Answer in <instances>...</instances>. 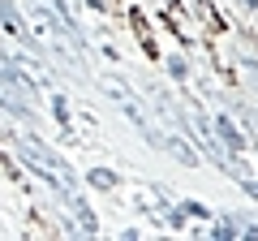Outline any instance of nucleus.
I'll list each match as a JSON object with an SVG mask.
<instances>
[{"label": "nucleus", "instance_id": "2", "mask_svg": "<svg viewBox=\"0 0 258 241\" xmlns=\"http://www.w3.org/2000/svg\"><path fill=\"white\" fill-rule=\"evenodd\" d=\"M35 82L22 78L18 69L0 56V108L9 112V116H35Z\"/></svg>", "mask_w": 258, "mask_h": 241}, {"label": "nucleus", "instance_id": "1", "mask_svg": "<svg viewBox=\"0 0 258 241\" xmlns=\"http://www.w3.org/2000/svg\"><path fill=\"white\" fill-rule=\"evenodd\" d=\"M13 138V147H18V155H22V164L30 168V172L39 176V181H47V186L56 190L60 198H69V194H78V181H74V168L64 164L60 155H56L52 147H43L39 138H30V134H9Z\"/></svg>", "mask_w": 258, "mask_h": 241}, {"label": "nucleus", "instance_id": "6", "mask_svg": "<svg viewBox=\"0 0 258 241\" xmlns=\"http://www.w3.org/2000/svg\"><path fill=\"white\" fill-rule=\"evenodd\" d=\"M99 86H103V95H112V99H116V103H125L129 95H134V91H129V82H125V78H112V74L103 78Z\"/></svg>", "mask_w": 258, "mask_h": 241}, {"label": "nucleus", "instance_id": "3", "mask_svg": "<svg viewBox=\"0 0 258 241\" xmlns=\"http://www.w3.org/2000/svg\"><path fill=\"white\" fill-rule=\"evenodd\" d=\"M211 125H215V138L224 142V151H245V147H249V142H245V134H241L228 116H215Z\"/></svg>", "mask_w": 258, "mask_h": 241}, {"label": "nucleus", "instance_id": "8", "mask_svg": "<svg viewBox=\"0 0 258 241\" xmlns=\"http://www.w3.org/2000/svg\"><path fill=\"white\" fill-rule=\"evenodd\" d=\"M91 186H95V190H112V186H116V172H108V168H95V172H91Z\"/></svg>", "mask_w": 258, "mask_h": 241}, {"label": "nucleus", "instance_id": "5", "mask_svg": "<svg viewBox=\"0 0 258 241\" xmlns=\"http://www.w3.org/2000/svg\"><path fill=\"white\" fill-rule=\"evenodd\" d=\"M0 26H5V35H13V39H30V30H26V22H22V13L13 9V0H0Z\"/></svg>", "mask_w": 258, "mask_h": 241}, {"label": "nucleus", "instance_id": "10", "mask_svg": "<svg viewBox=\"0 0 258 241\" xmlns=\"http://www.w3.org/2000/svg\"><path fill=\"white\" fill-rule=\"evenodd\" d=\"M185 215H198V220H207V207H203V203H185Z\"/></svg>", "mask_w": 258, "mask_h": 241}, {"label": "nucleus", "instance_id": "11", "mask_svg": "<svg viewBox=\"0 0 258 241\" xmlns=\"http://www.w3.org/2000/svg\"><path fill=\"white\" fill-rule=\"evenodd\" d=\"M245 5H249V9H258V0H245Z\"/></svg>", "mask_w": 258, "mask_h": 241}, {"label": "nucleus", "instance_id": "7", "mask_svg": "<svg viewBox=\"0 0 258 241\" xmlns=\"http://www.w3.org/2000/svg\"><path fill=\"white\" fill-rule=\"evenodd\" d=\"M52 112H56V120H60V130L74 134L69 130V103H64V95H52Z\"/></svg>", "mask_w": 258, "mask_h": 241}, {"label": "nucleus", "instance_id": "4", "mask_svg": "<svg viewBox=\"0 0 258 241\" xmlns=\"http://www.w3.org/2000/svg\"><path fill=\"white\" fill-rule=\"evenodd\" d=\"M64 203H69V211H74L78 228H82L86 237H95V232H99V220H95V211H91V207H86V198H82V194H69V198H64Z\"/></svg>", "mask_w": 258, "mask_h": 241}, {"label": "nucleus", "instance_id": "9", "mask_svg": "<svg viewBox=\"0 0 258 241\" xmlns=\"http://www.w3.org/2000/svg\"><path fill=\"white\" fill-rule=\"evenodd\" d=\"M215 237H220V241L237 237V224H232V215H228V220H220V224H215Z\"/></svg>", "mask_w": 258, "mask_h": 241}]
</instances>
